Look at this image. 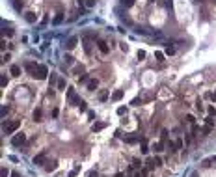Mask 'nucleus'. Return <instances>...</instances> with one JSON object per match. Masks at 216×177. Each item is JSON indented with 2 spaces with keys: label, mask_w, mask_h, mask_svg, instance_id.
Masks as SVG:
<instances>
[{
  "label": "nucleus",
  "mask_w": 216,
  "mask_h": 177,
  "mask_svg": "<svg viewBox=\"0 0 216 177\" xmlns=\"http://www.w3.org/2000/svg\"><path fill=\"white\" fill-rule=\"evenodd\" d=\"M25 19L28 21V23H36V19H37V15H36L34 11H26V13H25Z\"/></svg>",
  "instance_id": "nucleus-8"
},
{
  "label": "nucleus",
  "mask_w": 216,
  "mask_h": 177,
  "mask_svg": "<svg viewBox=\"0 0 216 177\" xmlns=\"http://www.w3.org/2000/svg\"><path fill=\"white\" fill-rule=\"evenodd\" d=\"M11 177H19V175H17V173H11Z\"/></svg>",
  "instance_id": "nucleus-35"
},
{
  "label": "nucleus",
  "mask_w": 216,
  "mask_h": 177,
  "mask_svg": "<svg viewBox=\"0 0 216 177\" xmlns=\"http://www.w3.org/2000/svg\"><path fill=\"white\" fill-rule=\"evenodd\" d=\"M121 2H123V6H127V8H131V6L134 4V0H121Z\"/></svg>",
  "instance_id": "nucleus-22"
},
{
  "label": "nucleus",
  "mask_w": 216,
  "mask_h": 177,
  "mask_svg": "<svg viewBox=\"0 0 216 177\" xmlns=\"http://www.w3.org/2000/svg\"><path fill=\"white\" fill-rule=\"evenodd\" d=\"M45 170H47V171H54V170H56V162H49V164L45 166Z\"/></svg>",
  "instance_id": "nucleus-18"
},
{
  "label": "nucleus",
  "mask_w": 216,
  "mask_h": 177,
  "mask_svg": "<svg viewBox=\"0 0 216 177\" xmlns=\"http://www.w3.org/2000/svg\"><path fill=\"white\" fill-rule=\"evenodd\" d=\"M8 86V78L6 77H2V88H6Z\"/></svg>",
  "instance_id": "nucleus-28"
},
{
  "label": "nucleus",
  "mask_w": 216,
  "mask_h": 177,
  "mask_svg": "<svg viewBox=\"0 0 216 177\" xmlns=\"http://www.w3.org/2000/svg\"><path fill=\"white\" fill-rule=\"evenodd\" d=\"M138 58H146V52H143V51H138Z\"/></svg>",
  "instance_id": "nucleus-32"
},
{
  "label": "nucleus",
  "mask_w": 216,
  "mask_h": 177,
  "mask_svg": "<svg viewBox=\"0 0 216 177\" xmlns=\"http://www.w3.org/2000/svg\"><path fill=\"white\" fill-rule=\"evenodd\" d=\"M13 8H15L17 11H21L22 8H25V4H22V0H13Z\"/></svg>",
  "instance_id": "nucleus-15"
},
{
  "label": "nucleus",
  "mask_w": 216,
  "mask_h": 177,
  "mask_svg": "<svg viewBox=\"0 0 216 177\" xmlns=\"http://www.w3.org/2000/svg\"><path fill=\"white\" fill-rule=\"evenodd\" d=\"M153 160H155V164H157V166H160V164H162V160H160V159H158V157H155V159H153Z\"/></svg>",
  "instance_id": "nucleus-30"
},
{
  "label": "nucleus",
  "mask_w": 216,
  "mask_h": 177,
  "mask_svg": "<svg viewBox=\"0 0 216 177\" xmlns=\"http://www.w3.org/2000/svg\"><path fill=\"white\" fill-rule=\"evenodd\" d=\"M9 73H11V77H21V67H19V65H11Z\"/></svg>",
  "instance_id": "nucleus-11"
},
{
  "label": "nucleus",
  "mask_w": 216,
  "mask_h": 177,
  "mask_svg": "<svg viewBox=\"0 0 216 177\" xmlns=\"http://www.w3.org/2000/svg\"><path fill=\"white\" fill-rule=\"evenodd\" d=\"M25 142H26V134H25V132H19V134H15L11 138V144L13 145H22Z\"/></svg>",
  "instance_id": "nucleus-3"
},
{
  "label": "nucleus",
  "mask_w": 216,
  "mask_h": 177,
  "mask_svg": "<svg viewBox=\"0 0 216 177\" xmlns=\"http://www.w3.org/2000/svg\"><path fill=\"white\" fill-rule=\"evenodd\" d=\"M212 162H216V157H212Z\"/></svg>",
  "instance_id": "nucleus-36"
},
{
  "label": "nucleus",
  "mask_w": 216,
  "mask_h": 177,
  "mask_svg": "<svg viewBox=\"0 0 216 177\" xmlns=\"http://www.w3.org/2000/svg\"><path fill=\"white\" fill-rule=\"evenodd\" d=\"M164 52H166V54H168V56H172V54H173V52H175V49H173V47H170V45H168V47H166V49H164Z\"/></svg>",
  "instance_id": "nucleus-19"
},
{
  "label": "nucleus",
  "mask_w": 216,
  "mask_h": 177,
  "mask_svg": "<svg viewBox=\"0 0 216 177\" xmlns=\"http://www.w3.org/2000/svg\"><path fill=\"white\" fill-rule=\"evenodd\" d=\"M155 56H157V60H158V62H162V60H164V54H162V52H155Z\"/></svg>",
  "instance_id": "nucleus-25"
},
{
  "label": "nucleus",
  "mask_w": 216,
  "mask_h": 177,
  "mask_svg": "<svg viewBox=\"0 0 216 177\" xmlns=\"http://www.w3.org/2000/svg\"><path fill=\"white\" fill-rule=\"evenodd\" d=\"M58 90H65V80H63V78L58 80Z\"/></svg>",
  "instance_id": "nucleus-20"
},
{
  "label": "nucleus",
  "mask_w": 216,
  "mask_h": 177,
  "mask_svg": "<svg viewBox=\"0 0 216 177\" xmlns=\"http://www.w3.org/2000/svg\"><path fill=\"white\" fill-rule=\"evenodd\" d=\"M97 47H99L101 54H108V52H110V49H108V43H106V41H103V39H99V41H97Z\"/></svg>",
  "instance_id": "nucleus-6"
},
{
  "label": "nucleus",
  "mask_w": 216,
  "mask_h": 177,
  "mask_svg": "<svg viewBox=\"0 0 216 177\" xmlns=\"http://www.w3.org/2000/svg\"><path fill=\"white\" fill-rule=\"evenodd\" d=\"M77 43H78V37H69V41L65 43V49L67 51H73L77 47Z\"/></svg>",
  "instance_id": "nucleus-7"
},
{
  "label": "nucleus",
  "mask_w": 216,
  "mask_h": 177,
  "mask_svg": "<svg viewBox=\"0 0 216 177\" xmlns=\"http://www.w3.org/2000/svg\"><path fill=\"white\" fill-rule=\"evenodd\" d=\"M78 108H80V110H82V112H84V110H86V103H84V101H82V103H80V104H78Z\"/></svg>",
  "instance_id": "nucleus-27"
},
{
  "label": "nucleus",
  "mask_w": 216,
  "mask_h": 177,
  "mask_svg": "<svg viewBox=\"0 0 216 177\" xmlns=\"http://www.w3.org/2000/svg\"><path fill=\"white\" fill-rule=\"evenodd\" d=\"M62 19H63V17H62V13H58V15L54 17V24H60V23H62Z\"/></svg>",
  "instance_id": "nucleus-21"
},
{
  "label": "nucleus",
  "mask_w": 216,
  "mask_h": 177,
  "mask_svg": "<svg viewBox=\"0 0 216 177\" xmlns=\"http://www.w3.org/2000/svg\"><path fill=\"white\" fill-rule=\"evenodd\" d=\"M0 175H2V177H8V175H9V170H8V168H2V171H0Z\"/></svg>",
  "instance_id": "nucleus-24"
},
{
  "label": "nucleus",
  "mask_w": 216,
  "mask_h": 177,
  "mask_svg": "<svg viewBox=\"0 0 216 177\" xmlns=\"http://www.w3.org/2000/svg\"><path fill=\"white\" fill-rule=\"evenodd\" d=\"M108 90H103V92H99V101H106L108 99Z\"/></svg>",
  "instance_id": "nucleus-16"
},
{
  "label": "nucleus",
  "mask_w": 216,
  "mask_h": 177,
  "mask_svg": "<svg viewBox=\"0 0 216 177\" xmlns=\"http://www.w3.org/2000/svg\"><path fill=\"white\" fill-rule=\"evenodd\" d=\"M104 127H106V123H104V121H99V123H93L91 130H93V132H97V130H103Z\"/></svg>",
  "instance_id": "nucleus-10"
},
{
  "label": "nucleus",
  "mask_w": 216,
  "mask_h": 177,
  "mask_svg": "<svg viewBox=\"0 0 216 177\" xmlns=\"http://www.w3.org/2000/svg\"><path fill=\"white\" fill-rule=\"evenodd\" d=\"M84 51H86V54H91V43L88 39H84Z\"/></svg>",
  "instance_id": "nucleus-17"
},
{
  "label": "nucleus",
  "mask_w": 216,
  "mask_h": 177,
  "mask_svg": "<svg viewBox=\"0 0 216 177\" xmlns=\"http://www.w3.org/2000/svg\"><path fill=\"white\" fill-rule=\"evenodd\" d=\"M140 177H147V170H142L140 171Z\"/></svg>",
  "instance_id": "nucleus-31"
},
{
  "label": "nucleus",
  "mask_w": 216,
  "mask_h": 177,
  "mask_svg": "<svg viewBox=\"0 0 216 177\" xmlns=\"http://www.w3.org/2000/svg\"><path fill=\"white\" fill-rule=\"evenodd\" d=\"M138 103H142V99H134L132 101V106H138Z\"/></svg>",
  "instance_id": "nucleus-33"
},
{
  "label": "nucleus",
  "mask_w": 216,
  "mask_h": 177,
  "mask_svg": "<svg viewBox=\"0 0 216 177\" xmlns=\"http://www.w3.org/2000/svg\"><path fill=\"white\" fill-rule=\"evenodd\" d=\"M47 75H49V69H47V65H39L34 78H37V80H45V78H47Z\"/></svg>",
  "instance_id": "nucleus-2"
},
{
  "label": "nucleus",
  "mask_w": 216,
  "mask_h": 177,
  "mask_svg": "<svg viewBox=\"0 0 216 177\" xmlns=\"http://www.w3.org/2000/svg\"><path fill=\"white\" fill-rule=\"evenodd\" d=\"M97 86H99L97 80H89V82H88V90H89V92H95V90H97Z\"/></svg>",
  "instance_id": "nucleus-14"
},
{
  "label": "nucleus",
  "mask_w": 216,
  "mask_h": 177,
  "mask_svg": "<svg viewBox=\"0 0 216 177\" xmlns=\"http://www.w3.org/2000/svg\"><path fill=\"white\" fill-rule=\"evenodd\" d=\"M45 159H47V151H41L39 155H36V157H34V164L41 166V164H45Z\"/></svg>",
  "instance_id": "nucleus-5"
},
{
  "label": "nucleus",
  "mask_w": 216,
  "mask_h": 177,
  "mask_svg": "<svg viewBox=\"0 0 216 177\" xmlns=\"http://www.w3.org/2000/svg\"><path fill=\"white\" fill-rule=\"evenodd\" d=\"M162 147H164V144H162V142H153V145H151V149H153L155 153H160V151H164Z\"/></svg>",
  "instance_id": "nucleus-9"
},
{
  "label": "nucleus",
  "mask_w": 216,
  "mask_h": 177,
  "mask_svg": "<svg viewBox=\"0 0 216 177\" xmlns=\"http://www.w3.org/2000/svg\"><path fill=\"white\" fill-rule=\"evenodd\" d=\"M86 6H88V8H93V6H95V0H88Z\"/></svg>",
  "instance_id": "nucleus-26"
},
{
  "label": "nucleus",
  "mask_w": 216,
  "mask_h": 177,
  "mask_svg": "<svg viewBox=\"0 0 216 177\" xmlns=\"http://www.w3.org/2000/svg\"><path fill=\"white\" fill-rule=\"evenodd\" d=\"M37 67H39V65H36L34 62H26V63H25V69L30 73V77H36V71H37Z\"/></svg>",
  "instance_id": "nucleus-4"
},
{
  "label": "nucleus",
  "mask_w": 216,
  "mask_h": 177,
  "mask_svg": "<svg viewBox=\"0 0 216 177\" xmlns=\"http://www.w3.org/2000/svg\"><path fill=\"white\" fill-rule=\"evenodd\" d=\"M112 99H114V101H121V99H123V90H116V92L112 93Z\"/></svg>",
  "instance_id": "nucleus-12"
},
{
  "label": "nucleus",
  "mask_w": 216,
  "mask_h": 177,
  "mask_svg": "<svg viewBox=\"0 0 216 177\" xmlns=\"http://www.w3.org/2000/svg\"><path fill=\"white\" fill-rule=\"evenodd\" d=\"M127 142H129V144H134V142H136V138H134V136H129V138H127Z\"/></svg>",
  "instance_id": "nucleus-29"
},
{
  "label": "nucleus",
  "mask_w": 216,
  "mask_h": 177,
  "mask_svg": "<svg viewBox=\"0 0 216 177\" xmlns=\"http://www.w3.org/2000/svg\"><path fill=\"white\" fill-rule=\"evenodd\" d=\"M8 112H9V106H2V118H6Z\"/></svg>",
  "instance_id": "nucleus-23"
},
{
  "label": "nucleus",
  "mask_w": 216,
  "mask_h": 177,
  "mask_svg": "<svg viewBox=\"0 0 216 177\" xmlns=\"http://www.w3.org/2000/svg\"><path fill=\"white\" fill-rule=\"evenodd\" d=\"M132 166H134V168H138V166H140V160H136V159H134V160H132Z\"/></svg>",
  "instance_id": "nucleus-34"
},
{
  "label": "nucleus",
  "mask_w": 216,
  "mask_h": 177,
  "mask_svg": "<svg viewBox=\"0 0 216 177\" xmlns=\"http://www.w3.org/2000/svg\"><path fill=\"white\" fill-rule=\"evenodd\" d=\"M41 116H43V110L41 108H36L34 110V121H41Z\"/></svg>",
  "instance_id": "nucleus-13"
},
{
  "label": "nucleus",
  "mask_w": 216,
  "mask_h": 177,
  "mask_svg": "<svg viewBox=\"0 0 216 177\" xmlns=\"http://www.w3.org/2000/svg\"><path fill=\"white\" fill-rule=\"evenodd\" d=\"M19 127H21V119H13V121H6L2 125V130H4V134H13Z\"/></svg>",
  "instance_id": "nucleus-1"
}]
</instances>
